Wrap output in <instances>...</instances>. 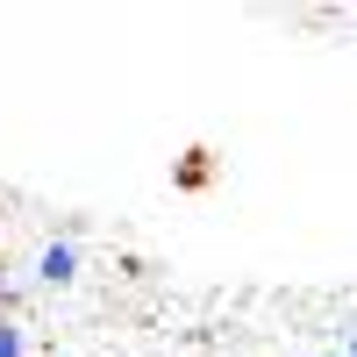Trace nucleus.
Here are the masks:
<instances>
[{"label":"nucleus","mask_w":357,"mask_h":357,"mask_svg":"<svg viewBox=\"0 0 357 357\" xmlns=\"http://www.w3.org/2000/svg\"><path fill=\"white\" fill-rule=\"evenodd\" d=\"M178 186H207V151H193L186 165H178Z\"/></svg>","instance_id":"7ed1b4c3"},{"label":"nucleus","mask_w":357,"mask_h":357,"mask_svg":"<svg viewBox=\"0 0 357 357\" xmlns=\"http://www.w3.org/2000/svg\"><path fill=\"white\" fill-rule=\"evenodd\" d=\"M72 272H79V250L65 243V236H57V243L36 257V279H43V286H72Z\"/></svg>","instance_id":"f257e3e1"},{"label":"nucleus","mask_w":357,"mask_h":357,"mask_svg":"<svg viewBox=\"0 0 357 357\" xmlns=\"http://www.w3.org/2000/svg\"><path fill=\"white\" fill-rule=\"evenodd\" d=\"M343 357H357V336H350V350H343Z\"/></svg>","instance_id":"20e7f679"},{"label":"nucleus","mask_w":357,"mask_h":357,"mask_svg":"<svg viewBox=\"0 0 357 357\" xmlns=\"http://www.w3.org/2000/svg\"><path fill=\"white\" fill-rule=\"evenodd\" d=\"M0 357H29V336H22L15 314H0Z\"/></svg>","instance_id":"f03ea898"},{"label":"nucleus","mask_w":357,"mask_h":357,"mask_svg":"<svg viewBox=\"0 0 357 357\" xmlns=\"http://www.w3.org/2000/svg\"><path fill=\"white\" fill-rule=\"evenodd\" d=\"M321 357H343V350H321Z\"/></svg>","instance_id":"39448f33"}]
</instances>
